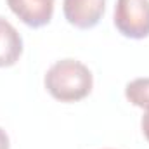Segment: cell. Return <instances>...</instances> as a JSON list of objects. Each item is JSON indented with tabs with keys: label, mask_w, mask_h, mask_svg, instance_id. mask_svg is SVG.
I'll use <instances>...</instances> for the list:
<instances>
[{
	"label": "cell",
	"mask_w": 149,
	"mask_h": 149,
	"mask_svg": "<svg viewBox=\"0 0 149 149\" xmlns=\"http://www.w3.org/2000/svg\"><path fill=\"white\" fill-rule=\"evenodd\" d=\"M92 85L94 78L90 70L76 59L57 61L45 74L47 92L61 102H76L85 99L90 94Z\"/></svg>",
	"instance_id": "cell-1"
},
{
	"label": "cell",
	"mask_w": 149,
	"mask_h": 149,
	"mask_svg": "<svg viewBox=\"0 0 149 149\" xmlns=\"http://www.w3.org/2000/svg\"><path fill=\"white\" fill-rule=\"evenodd\" d=\"M114 26L127 38L149 37V0H116Z\"/></svg>",
	"instance_id": "cell-2"
},
{
	"label": "cell",
	"mask_w": 149,
	"mask_h": 149,
	"mask_svg": "<svg viewBox=\"0 0 149 149\" xmlns=\"http://www.w3.org/2000/svg\"><path fill=\"white\" fill-rule=\"evenodd\" d=\"M106 9V0H63V12L70 24L80 30L94 28Z\"/></svg>",
	"instance_id": "cell-3"
},
{
	"label": "cell",
	"mask_w": 149,
	"mask_h": 149,
	"mask_svg": "<svg viewBox=\"0 0 149 149\" xmlns=\"http://www.w3.org/2000/svg\"><path fill=\"white\" fill-rule=\"evenodd\" d=\"M7 5L30 28L49 24L54 14V0H7Z\"/></svg>",
	"instance_id": "cell-4"
},
{
	"label": "cell",
	"mask_w": 149,
	"mask_h": 149,
	"mask_svg": "<svg viewBox=\"0 0 149 149\" xmlns=\"http://www.w3.org/2000/svg\"><path fill=\"white\" fill-rule=\"evenodd\" d=\"M23 54V38L17 30L0 17V68L14 66Z\"/></svg>",
	"instance_id": "cell-5"
},
{
	"label": "cell",
	"mask_w": 149,
	"mask_h": 149,
	"mask_svg": "<svg viewBox=\"0 0 149 149\" xmlns=\"http://www.w3.org/2000/svg\"><path fill=\"white\" fill-rule=\"evenodd\" d=\"M127 99L142 109H149V78H135L125 88Z\"/></svg>",
	"instance_id": "cell-6"
},
{
	"label": "cell",
	"mask_w": 149,
	"mask_h": 149,
	"mask_svg": "<svg viewBox=\"0 0 149 149\" xmlns=\"http://www.w3.org/2000/svg\"><path fill=\"white\" fill-rule=\"evenodd\" d=\"M141 125H142V132H144V137L149 141V109H146L144 113V116H142V121H141Z\"/></svg>",
	"instance_id": "cell-7"
},
{
	"label": "cell",
	"mask_w": 149,
	"mask_h": 149,
	"mask_svg": "<svg viewBox=\"0 0 149 149\" xmlns=\"http://www.w3.org/2000/svg\"><path fill=\"white\" fill-rule=\"evenodd\" d=\"M0 149H9V137L5 134V130L0 128Z\"/></svg>",
	"instance_id": "cell-8"
}]
</instances>
